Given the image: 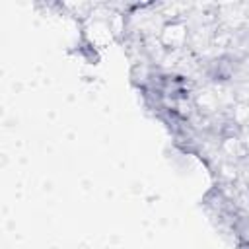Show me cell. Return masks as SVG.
Returning a JSON list of instances; mask_svg holds the SVG:
<instances>
[{
	"label": "cell",
	"instance_id": "cell-1",
	"mask_svg": "<svg viewBox=\"0 0 249 249\" xmlns=\"http://www.w3.org/2000/svg\"><path fill=\"white\" fill-rule=\"evenodd\" d=\"M84 33H86V39L91 47H95V49L107 47L113 41V35H115L113 25H111V18H99V16L89 18L86 27H84Z\"/></svg>",
	"mask_w": 249,
	"mask_h": 249
},
{
	"label": "cell",
	"instance_id": "cell-2",
	"mask_svg": "<svg viewBox=\"0 0 249 249\" xmlns=\"http://www.w3.org/2000/svg\"><path fill=\"white\" fill-rule=\"evenodd\" d=\"M187 37H189V31H187V25L183 21L165 23L161 29V35H160L163 47H167V49H181L187 43Z\"/></svg>",
	"mask_w": 249,
	"mask_h": 249
}]
</instances>
